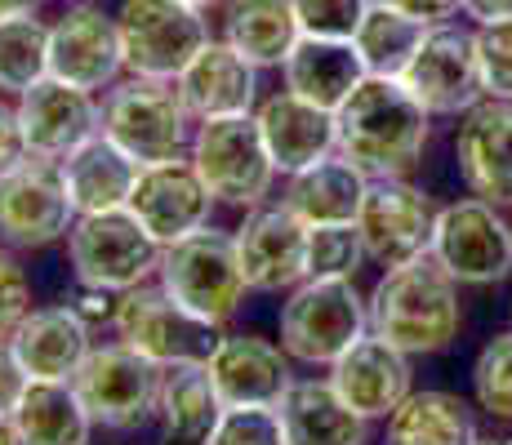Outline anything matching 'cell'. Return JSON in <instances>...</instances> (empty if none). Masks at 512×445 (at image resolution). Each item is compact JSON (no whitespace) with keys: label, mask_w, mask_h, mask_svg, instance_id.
<instances>
[{"label":"cell","mask_w":512,"mask_h":445,"mask_svg":"<svg viewBox=\"0 0 512 445\" xmlns=\"http://www.w3.org/2000/svg\"><path fill=\"white\" fill-rule=\"evenodd\" d=\"M366 63H361L352 41H326V36H303L281 63V81L290 94L308 98V103L339 112L352 98V89L366 81Z\"/></svg>","instance_id":"27"},{"label":"cell","mask_w":512,"mask_h":445,"mask_svg":"<svg viewBox=\"0 0 512 445\" xmlns=\"http://www.w3.org/2000/svg\"><path fill=\"white\" fill-rule=\"evenodd\" d=\"M232 241L254 294H290L308 281V223L285 201L245 210V223L232 232Z\"/></svg>","instance_id":"15"},{"label":"cell","mask_w":512,"mask_h":445,"mask_svg":"<svg viewBox=\"0 0 512 445\" xmlns=\"http://www.w3.org/2000/svg\"><path fill=\"white\" fill-rule=\"evenodd\" d=\"M63 5H90V0H63Z\"/></svg>","instance_id":"50"},{"label":"cell","mask_w":512,"mask_h":445,"mask_svg":"<svg viewBox=\"0 0 512 445\" xmlns=\"http://www.w3.org/2000/svg\"><path fill=\"white\" fill-rule=\"evenodd\" d=\"M459 14H464L472 27L504 23V18H512V0H459Z\"/></svg>","instance_id":"45"},{"label":"cell","mask_w":512,"mask_h":445,"mask_svg":"<svg viewBox=\"0 0 512 445\" xmlns=\"http://www.w3.org/2000/svg\"><path fill=\"white\" fill-rule=\"evenodd\" d=\"M125 72L121 32L116 14H103L94 5H67L58 23H49V76L76 85V89H112Z\"/></svg>","instance_id":"17"},{"label":"cell","mask_w":512,"mask_h":445,"mask_svg":"<svg viewBox=\"0 0 512 445\" xmlns=\"http://www.w3.org/2000/svg\"><path fill=\"white\" fill-rule=\"evenodd\" d=\"M477 445H504V441H490V437H481V441H477Z\"/></svg>","instance_id":"49"},{"label":"cell","mask_w":512,"mask_h":445,"mask_svg":"<svg viewBox=\"0 0 512 445\" xmlns=\"http://www.w3.org/2000/svg\"><path fill=\"white\" fill-rule=\"evenodd\" d=\"M9 348H14V356L23 361V370L32 379L72 383L85 356L94 352V330L67 303H54V308L27 312L18 321V330L9 334Z\"/></svg>","instance_id":"24"},{"label":"cell","mask_w":512,"mask_h":445,"mask_svg":"<svg viewBox=\"0 0 512 445\" xmlns=\"http://www.w3.org/2000/svg\"><path fill=\"white\" fill-rule=\"evenodd\" d=\"M423 36H428V23H419V18L401 14V9L374 5L370 0V9H366V18H361L352 45H357V54H361V63H366L370 76H392V81H401L406 67L415 63Z\"/></svg>","instance_id":"33"},{"label":"cell","mask_w":512,"mask_h":445,"mask_svg":"<svg viewBox=\"0 0 512 445\" xmlns=\"http://www.w3.org/2000/svg\"><path fill=\"white\" fill-rule=\"evenodd\" d=\"M508 325H512V308H508Z\"/></svg>","instance_id":"51"},{"label":"cell","mask_w":512,"mask_h":445,"mask_svg":"<svg viewBox=\"0 0 512 445\" xmlns=\"http://www.w3.org/2000/svg\"><path fill=\"white\" fill-rule=\"evenodd\" d=\"M49 76V23L36 14L0 18V94L23 98Z\"/></svg>","instance_id":"34"},{"label":"cell","mask_w":512,"mask_h":445,"mask_svg":"<svg viewBox=\"0 0 512 445\" xmlns=\"http://www.w3.org/2000/svg\"><path fill=\"white\" fill-rule=\"evenodd\" d=\"M187 156H192L196 174L205 178V187H210V196L219 205H232V210L268 205L272 183H277V165H272L268 147H263L254 112L201 121Z\"/></svg>","instance_id":"6"},{"label":"cell","mask_w":512,"mask_h":445,"mask_svg":"<svg viewBox=\"0 0 512 445\" xmlns=\"http://www.w3.org/2000/svg\"><path fill=\"white\" fill-rule=\"evenodd\" d=\"M406 89L428 107L432 116H450L459 121L464 112L486 98L481 89V67H477V27L464 23H437L423 36L415 63L406 67Z\"/></svg>","instance_id":"13"},{"label":"cell","mask_w":512,"mask_h":445,"mask_svg":"<svg viewBox=\"0 0 512 445\" xmlns=\"http://www.w3.org/2000/svg\"><path fill=\"white\" fill-rule=\"evenodd\" d=\"M116 299L121 294H112V290H98V285H81L76 281V294L72 299H63L67 308H72L76 316H81L90 330H98V325H112V316H116Z\"/></svg>","instance_id":"42"},{"label":"cell","mask_w":512,"mask_h":445,"mask_svg":"<svg viewBox=\"0 0 512 445\" xmlns=\"http://www.w3.org/2000/svg\"><path fill=\"white\" fill-rule=\"evenodd\" d=\"M32 312V276L14 245L0 241V343L18 330V321Z\"/></svg>","instance_id":"40"},{"label":"cell","mask_w":512,"mask_h":445,"mask_svg":"<svg viewBox=\"0 0 512 445\" xmlns=\"http://www.w3.org/2000/svg\"><path fill=\"white\" fill-rule=\"evenodd\" d=\"M254 121H259V134H263V147H268L272 165H277V174H285V178L339 152L334 112L290 94V89L263 98V103L254 107Z\"/></svg>","instance_id":"21"},{"label":"cell","mask_w":512,"mask_h":445,"mask_svg":"<svg viewBox=\"0 0 512 445\" xmlns=\"http://www.w3.org/2000/svg\"><path fill=\"white\" fill-rule=\"evenodd\" d=\"M192 112L183 107L174 81H147L125 76L103 98V130L121 152H130L139 165H161L174 156H187L192 147Z\"/></svg>","instance_id":"4"},{"label":"cell","mask_w":512,"mask_h":445,"mask_svg":"<svg viewBox=\"0 0 512 445\" xmlns=\"http://www.w3.org/2000/svg\"><path fill=\"white\" fill-rule=\"evenodd\" d=\"M374 5L401 9V14L419 18V23H428V27H437V23H450V18H459V0H374Z\"/></svg>","instance_id":"44"},{"label":"cell","mask_w":512,"mask_h":445,"mask_svg":"<svg viewBox=\"0 0 512 445\" xmlns=\"http://www.w3.org/2000/svg\"><path fill=\"white\" fill-rule=\"evenodd\" d=\"M161 241L134 219L130 210L81 214L67 232V263L81 285L125 294L134 285H147L161 272Z\"/></svg>","instance_id":"9"},{"label":"cell","mask_w":512,"mask_h":445,"mask_svg":"<svg viewBox=\"0 0 512 445\" xmlns=\"http://www.w3.org/2000/svg\"><path fill=\"white\" fill-rule=\"evenodd\" d=\"M161 383H165V365L147 361L143 352H134L130 343L116 339L85 356L72 388L85 401V410H90V419L98 428L134 432L147 419H156Z\"/></svg>","instance_id":"11"},{"label":"cell","mask_w":512,"mask_h":445,"mask_svg":"<svg viewBox=\"0 0 512 445\" xmlns=\"http://www.w3.org/2000/svg\"><path fill=\"white\" fill-rule=\"evenodd\" d=\"M214 205L219 201L210 196L205 178L196 174L192 156H174V161H161V165H143L125 210L152 232V241L174 245L183 236L210 227Z\"/></svg>","instance_id":"16"},{"label":"cell","mask_w":512,"mask_h":445,"mask_svg":"<svg viewBox=\"0 0 512 445\" xmlns=\"http://www.w3.org/2000/svg\"><path fill=\"white\" fill-rule=\"evenodd\" d=\"M23 161H32V147H27L23 121H18V107L0 103V178L14 174Z\"/></svg>","instance_id":"41"},{"label":"cell","mask_w":512,"mask_h":445,"mask_svg":"<svg viewBox=\"0 0 512 445\" xmlns=\"http://www.w3.org/2000/svg\"><path fill=\"white\" fill-rule=\"evenodd\" d=\"M383 445H477V401L446 388H415L388 414Z\"/></svg>","instance_id":"28"},{"label":"cell","mask_w":512,"mask_h":445,"mask_svg":"<svg viewBox=\"0 0 512 445\" xmlns=\"http://www.w3.org/2000/svg\"><path fill=\"white\" fill-rule=\"evenodd\" d=\"M415 356L392 348L379 334H361L339 361L330 365V383L366 423H379L415 392Z\"/></svg>","instance_id":"19"},{"label":"cell","mask_w":512,"mask_h":445,"mask_svg":"<svg viewBox=\"0 0 512 445\" xmlns=\"http://www.w3.org/2000/svg\"><path fill=\"white\" fill-rule=\"evenodd\" d=\"M370 178L348 161V156H326V161L308 165V170L285 178V196L281 201L290 205L308 227L317 223H357L361 201H366Z\"/></svg>","instance_id":"30"},{"label":"cell","mask_w":512,"mask_h":445,"mask_svg":"<svg viewBox=\"0 0 512 445\" xmlns=\"http://www.w3.org/2000/svg\"><path fill=\"white\" fill-rule=\"evenodd\" d=\"M27 383H32V374L23 370V361L14 356V348H9V339L0 343V414H14V405L23 401Z\"/></svg>","instance_id":"43"},{"label":"cell","mask_w":512,"mask_h":445,"mask_svg":"<svg viewBox=\"0 0 512 445\" xmlns=\"http://www.w3.org/2000/svg\"><path fill=\"white\" fill-rule=\"evenodd\" d=\"M156 281H161L183 308H192L196 316H205V321H214V325H228L232 316L241 312L245 294H250L241 259H236L232 232H219V227H201V232L165 245Z\"/></svg>","instance_id":"8"},{"label":"cell","mask_w":512,"mask_h":445,"mask_svg":"<svg viewBox=\"0 0 512 445\" xmlns=\"http://www.w3.org/2000/svg\"><path fill=\"white\" fill-rule=\"evenodd\" d=\"M437 116L392 76H366L352 98L334 112L339 156H348L366 178H410L423 165Z\"/></svg>","instance_id":"1"},{"label":"cell","mask_w":512,"mask_h":445,"mask_svg":"<svg viewBox=\"0 0 512 445\" xmlns=\"http://www.w3.org/2000/svg\"><path fill=\"white\" fill-rule=\"evenodd\" d=\"M464 285L446 272L432 254L388 267L370 290V334L388 339L410 356H437L455 348L464 334Z\"/></svg>","instance_id":"2"},{"label":"cell","mask_w":512,"mask_h":445,"mask_svg":"<svg viewBox=\"0 0 512 445\" xmlns=\"http://www.w3.org/2000/svg\"><path fill=\"white\" fill-rule=\"evenodd\" d=\"M366 259V241H361L357 223H317L308 227V276H348L357 281Z\"/></svg>","instance_id":"36"},{"label":"cell","mask_w":512,"mask_h":445,"mask_svg":"<svg viewBox=\"0 0 512 445\" xmlns=\"http://www.w3.org/2000/svg\"><path fill=\"white\" fill-rule=\"evenodd\" d=\"M285 445H366V419L330 379H294L277 401Z\"/></svg>","instance_id":"26"},{"label":"cell","mask_w":512,"mask_h":445,"mask_svg":"<svg viewBox=\"0 0 512 445\" xmlns=\"http://www.w3.org/2000/svg\"><path fill=\"white\" fill-rule=\"evenodd\" d=\"M41 0H0V18H18V14H36Z\"/></svg>","instance_id":"46"},{"label":"cell","mask_w":512,"mask_h":445,"mask_svg":"<svg viewBox=\"0 0 512 445\" xmlns=\"http://www.w3.org/2000/svg\"><path fill=\"white\" fill-rule=\"evenodd\" d=\"M205 370L223 405H277L294 383L290 352L263 334H223Z\"/></svg>","instance_id":"22"},{"label":"cell","mask_w":512,"mask_h":445,"mask_svg":"<svg viewBox=\"0 0 512 445\" xmlns=\"http://www.w3.org/2000/svg\"><path fill=\"white\" fill-rule=\"evenodd\" d=\"M18 121H23L32 156L63 161L72 147H81L103 125V107L90 89H76L58 76H45L18 98Z\"/></svg>","instance_id":"20"},{"label":"cell","mask_w":512,"mask_h":445,"mask_svg":"<svg viewBox=\"0 0 512 445\" xmlns=\"http://www.w3.org/2000/svg\"><path fill=\"white\" fill-rule=\"evenodd\" d=\"M370 0H294L303 36H326V41H352L366 18Z\"/></svg>","instance_id":"38"},{"label":"cell","mask_w":512,"mask_h":445,"mask_svg":"<svg viewBox=\"0 0 512 445\" xmlns=\"http://www.w3.org/2000/svg\"><path fill=\"white\" fill-rule=\"evenodd\" d=\"M441 205L410 178H370L357 227L374 267H406L432 250V227Z\"/></svg>","instance_id":"12"},{"label":"cell","mask_w":512,"mask_h":445,"mask_svg":"<svg viewBox=\"0 0 512 445\" xmlns=\"http://www.w3.org/2000/svg\"><path fill=\"white\" fill-rule=\"evenodd\" d=\"M455 170L468 196L512 210V103L481 98L455 125Z\"/></svg>","instance_id":"18"},{"label":"cell","mask_w":512,"mask_h":445,"mask_svg":"<svg viewBox=\"0 0 512 445\" xmlns=\"http://www.w3.org/2000/svg\"><path fill=\"white\" fill-rule=\"evenodd\" d=\"M210 445H285L277 405H228Z\"/></svg>","instance_id":"37"},{"label":"cell","mask_w":512,"mask_h":445,"mask_svg":"<svg viewBox=\"0 0 512 445\" xmlns=\"http://www.w3.org/2000/svg\"><path fill=\"white\" fill-rule=\"evenodd\" d=\"M9 419H14L23 445H90L98 428L72 383H49V379L27 383L23 401L14 405Z\"/></svg>","instance_id":"32"},{"label":"cell","mask_w":512,"mask_h":445,"mask_svg":"<svg viewBox=\"0 0 512 445\" xmlns=\"http://www.w3.org/2000/svg\"><path fill=\"white\" fill-rule=\"evenodd\" d=\"M112 330L121 343H130L134 352H143L147 361L165 365V370L170 365H205L223 339V325L183 308L161 281L125 290L116 299Z\"/></svg>","instance_id":"5"},{"label":"cell","mask_w":512,"mask_h":445,"mask_svg":"<svg viewBox=\"0 0 512 445\" xmlns=\"http://www.w3.org/2000/svg\"><path fill=\"white\" fill-rule=\"evenodd\" d=\"M370 334V294L348 276H308L281 303V348L299 365H330Z\"/></svg>","instance_id":"3"},{"label":"cell","mask_w":512,"mask_h":445,"mask_svg":"<svg viewBox=\"0 0 512 445\" xmlns=\"http://www.w3.org/2000/svg\"><path fill=\"white\" fill-rule=\"evenodd\" d=\"M504 445H512V437H504Z\"/></svg>","instance_id":"52"},{"label":"cell","mask_w":512,"mask_h":445,"mask_svg":"<svg viewBox=\"0 0 512 445\" xmlns=\"http://www.w3.org/2000/svg\"><path fill=\"white\" fill-rule=\"evenodd\" d=\"M125 72L147 81H179L183 67L214 41L210 14L183 0H125L116 9Z\"/></svg>","instance_id":"7"},{"label":"cell","mask_w":512,"mask_h":445,"mask_svg":"<svg viewBox=\"0 0 512 445\" xmlns=\"http://www.w3.org/2000/svg\"><path fill=\"white\" fill-rule=\"evenodd\" d=\"M468 379H472L477 410L499 423H512V325L504 334H495V339H486Z\"/></svg>","instance_id":"35"},{"label":"cell","mask_w":512,"mask_h":445,"mask_svg":"<svg viewBox=\"0 0 512 445\" xmlns=\"http://www.w3.org/2000/svg\"><path fill=\"white\" fill-rule=\"evenodd\" d=\"M508 223H512V210H508Z\"/></svg>","instance_id":"53"},{"label":"cell","mask_w":512,"mask_h":445,"mask_svg":"<svg viewBox=\"0 0 512 445\" xmlns=\"http://www.w3.org/2000/svg\"><path fill=\"white\" fill-rule=\"evenodd\" d=\"M0 445H23V441H18V428H14V419H9V414H0Z\"/></svg>","instance_id":"47"},{"label":"cell","mask_w":512,"mask_h":445,"mask_svg":"<svg viewBox=\"0 0 512 445\" xmlns=\"http://www.w3.org/2000/svg\"><path fill=\"white\" fill-rule=\"evenodd\" d=\"M76 223V210L67 201L58 161L32 156L14 174L0 178V241L14 250H45L54 241H67Z\"/></svg>","instance_id":"14"},{"label":"cell","mask_w":512,"mask_h":445,"mask_svg":"<svg viewBox=\"0 0 512 445\" xmlns=\"http://www.w3.org/2000/svg\"><path fill=\"white\" fill-rule=\"evenodd\" d=\"M139 170L143 165L134 161L130 152H121L103 130L90 134L81 147H72V152L58 161V174H63L67 201H72L76 219H81V214L125 210L134 183H139Z\"/></svg>","instance_id":"25"},{"label":"cell","mask_w":512,"mask_h":445,"mask_svg":"<svg viewBox=\"0 0 512 445\" xmlns=\"http://www.w3.org/2000/svg\"><path fill=\"white\" fill-rule=\"evenodd\" d=\"M174 89L196 125L219 116H250L259 107V67L236 54L228 41H210L183 67Z\"/></svg>","instance_id":"23"},{"label":"cell","mask_w":512,"mask_h":445,"mask_svg":"<svg viewBox=\"0 0 512 445\" xmlns=\"http://www.w3.org/2000/svg\"><path fill=\"white\" fill-rule=\"evenodd\" d=\"M477 67L486 98L512 103V18L477 27Z\"/></svg>","instance_id":"39"},{"label":"cell","mask_w":512,"mask_h":445,"mask_svg":"<svg viewBox=\"0 0 512 445\" xmlns=\"http://www.w3.org/2000/svg\"><path fill=\"white\" fill-rule=\"evenodd\" d=\"M223 410L219 388H214L205 365H170L156 401V432L161 445H210Z\"/></svg>","instance_id":"29"},{"label":"cell","mask_w":512,"mask_h":445,"mask_svg":"<svg viewBox=\"0 0 512 445\" xmlns=\"http://www.w3.org/2000/svg\"><path fill=\"white\" fill-rule=\"evenodd\" d=\"M183 5H192V9H205V14H210V9H223V5H228V0H183Z\"/></svg>","instance_id":"48"},{"label":"cell","mask_w":512,"mask_h":445,"mask_svg":"<svg viewBox=\"0 0 512 445\" xmlns=\"http://www.w3.org/2000/svg\"><path fill=\"white\" fill-rule=\"evenodd\" d=\"M223 41L254 67H281L303 41L294 0H228L223 5Z\"/></svg>","instance_id":"31"},{"label":"cell","mask_w":512,"mask_h":445,"mask_svg":"<svg viewBox=\"0 0 512 445\" xmlns=\"http://www.w3.org/2000/svg\"><path fill=\"white\" fill-rule=\"evenodd\" d=\"M428 254L446 267L464 290H486V285L508 281L512 276L508 210L481 201V196H459V201L441 205Z\"/></svg>","instance_id":"10"}]
</instances>
